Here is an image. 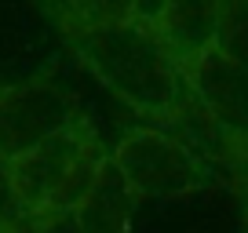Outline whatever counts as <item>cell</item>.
Segmentation results:
<instances>
[{
	"instance_id": "1",
	"label": "cell",
	"mask_w": 248,
	"mask_h": 233,
	"mask_svg": "<svg viewBox=\"0 0 248 233\" xmlns=\"http://www.w3.org/2000/svg\"><path fill=\"white\" fill-rule=\"evenodd\" d=\"M40 8L80 58V66L132 109L139 124L171 128L186 135L201 153L208 149V128L201 120L190 80L150 22L128 15L84 18L62 8L59 0H40Z\"/></svg>"
},
{
	"instance_id": "2",
	"label": "cell",
	"mask_w": 248,
	"mask_h": 233,
	"mask_svg": "<svg viewBox=\"0 0 248 233\" xmlns=\"http://www.w3.org/2000/svg\"><path fill=\"white\" fill-rule=\"evenodd\" d=\"M109 160V146L92 120H77L70 131L47 139L33 153L11 160V186L26 218L44 211H73L99 171Z\"/></svg>"
},
{
	"instance_id": "3",
	"label": "cell",
	"mask_w": 248,
	"mask_h": 233,
	"mask_svg": "<svg viewBox=\"0 0 248 233\" xmlns=\"http://www.w3.org/2000/svg\"><path fill=\"white\" fill-rule=\"evenodd\" d=\"M109 160L139 201H175L223 186L208 157L186 135L161 124H128L109 146Z\"/></svg>"
},
{
	"instance_id": "4",
	"label": "cell",
	"mask_w": 248,
	"mask_h": 233,
	"mask_svg": "<svg viewBox=\"0 0 248 233\" xmlns=\"http://www.w3.org/2000/svg\"><path fill=\"white\" fill-rule=\"evenodd\" d=\"M77 120H84L80 102L51 73L0 84V157L8 164L70 131Z\"/></svg>"
},
{
	"instance_id": "5",
	"label": "cell",
	"mask_w": 248,
	"mask_h": 233,
	"mask_svg": "<svg viewBox=\"0 0 248 233\" xmlns=\"http://www.w3.org/2000/svg\"><path fill=\"white\" fill-rule=\"evenodd\" d=\"M216 26L219 0H164L154 29L179 58V66H186L216 47Z\"/></svg>"
},
{
	"instance_id": "6",
	"label": "cell",
	"mask_w": 248,
	"mask_h": 233,
	"mask_svg": "<svg viewBox=\"0 0 248 233\" xmlns=\"http://www.w3.org/2000/svg\"><path fill=\"white\" fill-rule=\"evenodd\" d=\"M135 208H139V197L128 189L113 160H106L84 201L73 208V218L80 233H135Z\"/></svg>"
},
{
	"instance_id": "7",
	"label": "cell",
	"mask_w": 248,
	"mask_h": 233,
	"mask_svg": "<svg viewBox=\"0 0 248 233\" xmlns=\"http://www.w3.org/2000/svg\"><path fill=\"white\" fill-rule=\"evenodd\" d=\"M216 51L248 70V0H219Z\"/></svg>"
},
{
	"instance_id": "8",
	"label": "cell",
	"mask_w": 248,
	"mask_h": 233,
	"mask_svg": "<svg viewBox=\"0 0 248 233\" xmlns=\"http://www.w3.org/2000/svg\"><path fill=\"white\" fill-rule=\"evenodd\" d=\"M0 222H30L15 197V186H11V168L8 160L0 157Z\"/></svg>"
},
{
	"instance_id": "9",
	"label": "cell",
	"mask_w": 248,
	"mask_h": 233,
	"mask_svg": "<svg viewBox=\"0 0 248 233\" xmlns=\"http://www.w3.org/2000/svg\"><path fill=\"white\" fill-rule=\"evenodd\" d=\"M30 233H80L73 211H44L30 218Z\"/></svg>"
},
{
	"instance_id": "10",
	"label": "cell",
	"mask_w": 248,
	"mask_h": 233,
	"mask_svg": "<svg viewBox=\"0 0 248 233\" xmlns=\"http://www.w3.org/2000/svg\"><path fill=\"white\" fill-rule=\"evenodd\" d=\"M161 4L164 0H113V11L117 15H128V18H139V22H157L161 15Z\"/></svg>"
},
{
	"instance_id": "11",
	"label": "cell",
	"mask_w": 248,
	"mask_h": 233,
	"mask_svg": "<svg viewBox=\"0 0 248 233\" xmlns=\"http://www.w3.org/2000/svg\"><path fill=\"white\" fill-rule=\"evenodd\" d=\"M0 233H30V222H0Z\"/></svg>"
}]
</instances>
